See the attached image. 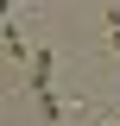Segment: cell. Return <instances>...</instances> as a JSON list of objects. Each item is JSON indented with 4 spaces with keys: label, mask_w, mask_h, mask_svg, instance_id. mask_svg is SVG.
Returning <instances> with one entry per match:
<instances>
[{
    "label": "cell",
    "mask_w": 120,
    "mask_h": 126,
    "mask_svg": "<svg viewBox=\"0 0 120 126\" xmlns=\"http://www.w3.org/2000/svg\"><path fill=\"white\" fill-rule=\"evenodd\" d=\"M6 57H13V63H25V38H19V25H6Z\"/></svg>",
    "instance_id": "6da1fadb"
},
{
    "label": "cell",
    "mask_w": 120,
    "mask_h": 126,
    "mask_svg": "<svg viewBox=\"0 0 120 126\" xmlns=\"http://www.w3.org/2000/svg\"><path fill=\"white\" fill-rule=\"evenodd\" d=\"M107 50H120V6L107 13Z\"/></svg>",
    "instance_id": "7a4b0ae2"
}]
</instances>
